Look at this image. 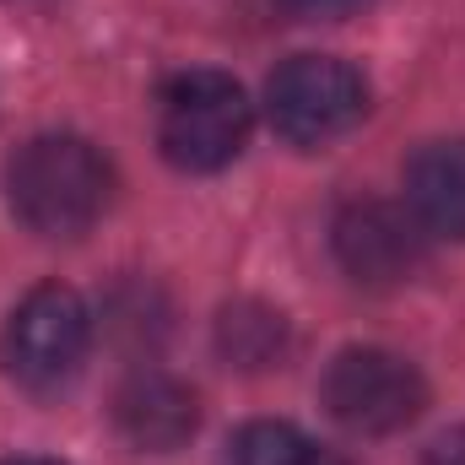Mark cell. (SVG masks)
I'll list each match as a JSON object with an SVG mask.
<instances>
[{
	"mask_svg": "<svg viewBox=\"0 0 465 465\" xmlns=\"http://www.w3.org/2000/svg\"><path fill=\"white\" fill-rule=\"evenodd\" d=\"M114 195L104 152L82 135H33L5 163L11 217L38 238H82Z\"/></svg>",
	"mask_w": 465,
	"mask_h": 465,
	"instance_id": "6da1fadb",
	"label": "cell"
},
{
	"mask_svg": "<svg viewBox=\"0 0 465 465\" xmlns=\"http://www.w3.org/2000/svg\"><path fill=\"white\" fill-rule=\"evenodd\" d=\"M428 465H465V428L444 433V439L428 450Z\"/></svg>",
	"mask_w": 465,
	"mask_h": 465,
	"instance_id": "7c38bea8",
	"label": "cell"
},
{
	"mask_svg": "<svg viewBox=\"0 0 465 465\" xmlns=\"http://www.w3.org/2000/svg\"><path fill=\"white\" fill-rule=\"evenodd\" d=\"M5 465H60V460H49V455H16V460H5Z\"/></svg>",
	"mask_w": 465,
	"mask_h": 465,
	"instance_id": "4fadbf2b",
	"label": "cell"
},
{
	"mask_svg": "<svg viewBox=\"0 0 465 465\" xmlns=\"http://www.w3.org/2000/svg\"><path fill=\"white\" fill-rule=\"evenodd\" d=\"M362 5L373 0H282V11L298 22H341V16H357Z\"/></svg>",
	"mask_w": 465,
	"mask_h": 465,
	"instance_id": "8fae6325",
	"label": "cell"
},
{
	"mask_svg": "<svg viewBox=\"0 0 465 465\" xmlns=\"http://www.w3.org/2000/svg\"><path fill=\"white\" fill-rule=\"evenodd\" d=\"M249 141V98L223 71H184L157 98V146L184 173H217Z\"/></svg>",
	"mask_w": 465,
	"mask_h": 465,
	"instance_id": "7a4b0ae2",
	"label": "cell"
},
{
	"mask_svg": "<svg viewBox=\"0 0 465 465\" xmlns=\"http://www.w3.org/2000/svg\"><path fill=\"white\" fill-rule=\"evenodd\" d=\"M309 465H341V460H336V455H325V450H314V460H309Z\"/></svg>",
	"mask_w": 465,
	"mask_h": 465,
	"instance_id": "5bb4252c",
	"label": "cell"
},
{
	"mask_svg": "<svg viewBox=\"0 0 465 465\" xmlns=\"http://www.w3.org/2000/svg\"><path fill=\"white\" fill-rule=\"evenodd\" d=\"M114 422L135 450L168 455V450H179V444L195 433L201 406H195V390H190V384H179V379H168V373H135V379L119 384Z\"/></svg>",
	"mask_w": 465,
	"mask_h": 465,
	"instance_id": "52a82bcc",
	"label": "cell"
},
{
	"mask_svg": "<svg viewBox=\"0 0 465 465\" xmlns=\"http://www.w3.org/2000/svg\"><path fill=\"white\" fill-rule=\"evenodd\" d=\"M406 212L422 232L465 238V141H428L406 163Z\"/></svg>",
	"mask_w": 465,
	"mask_h": 465,
	"instance_id": "ba28073f",
	"label": "cell"
},
{
	"mask_svg": "<svg viewBox=\"0 0 465 465\" xmlns=\"http://www.w3.org/2000/svg\"><path fill=\"white\" fill-rule=\"evenodd\" d=\"M265 114L287 146H331L368 114V82L336 54H292L265 87Z\"/></svg>",
	"mask_w": 465,
	"mask_h": 465,
	"instance_id": "277c9868",
	"label": "cell"
},
{
	"mask_svg": "<svg viewBox=\"0 0 465 465\" xmlns=\"http://www.w3.org/2000/svg\"><path fill=\"white\" fill-rule=\"evenodd\" d=\"M314 444L292 422H243L228 439L223 465H309Z\"/></svg>",
	"mask_w": 465,
	"mask_h": 465,
	"instance_id": "30bf717a",
	"label": "cell"
},
{
	"mask_svg": "<svg viewBox=\"0 0 465 465\" xmlns=\"http://www.w3.org/2000/svg\"><path fill=\"white\" fill-rule=\"evenodd\" d=\"M87 351H93V314L60 282L33 287L11 309V320L0 331V362H5V373L22 390H60V384H71L82 373Z\"/></svg>",
	"mask_w": 465,
	"mask_h": 465,
	"instance_id": "3957f363",
	"label": "cell"
},
{
	"mask_svg": "<svg viewBox=\"0 0 465 465\" xmlns=\"http://www.w3.org/2000/svg\"><path fill=\"white\" fill-rule=\"evenodd\" d=\"M217 347H223V357H228L232 368L260 373V368H271V362L287 357V320L271 303L238 298V303L223 309V320H217Z\"/></svg>",
	"mask_w": 465,
	"mask_h": 465,
	"instance_id": "9c48e42d",
	"label": "cell"
},
{
	"mask_svg": "<svg viewBox=\"0 0 465 465\" xmlns=\"http://www.w3.org/2000/svg\"><path fill=\"white\" fill-rule=\"evenodd\" d=\"M325 411L362 439H384V433H401L422 417L428 406V384L422 373L401 357V351L384 347H347L336 351V362L325 368Z\"/></svg>",
	"mask_w": 465,
	"mask_h": 465,
	"instance_id": "5b68a950",
	"label": "cell"
},
{
	"mask_svg": "<svg viewBox=\"0 0 465 465\" xmlns=\"http://www.w3.org/2000/svg\"><path fill=\"white\" fill-rule=\"evenodd\" d=\"M331 243H336L341 271L362 287H401L428 260L422 223L406 206H390V201H351L336 217Z\"/></svg>",
	"mask_w": 465,
	"mask_h": 465,
	"instance_id": "8992f818",
	"label": "cell"
}]
</instances>
